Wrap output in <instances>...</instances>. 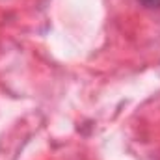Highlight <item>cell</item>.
<instances>
[{
    "label": "cell",
    "instance_id": "1",
    "mask_svg": "<svg viewBox=\"0 0 160 160\" xmlns=\"http://www.w3.org/2000/svg\"><path fill=\"white\" fill-rule=\"evenodd\" d=\"M145 8H160V0H140Z\"/></svg>",
    "mask_w": 160,
    "mask_h": 160
}]
</instances>
